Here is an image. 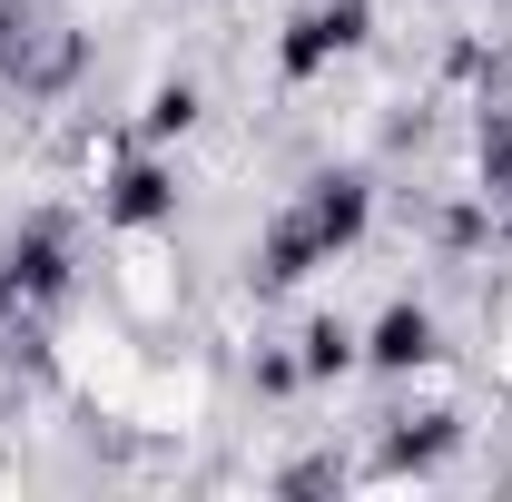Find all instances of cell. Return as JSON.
Masks as SVG:
<instances>
[{"mask_svg": "<svg viewBox=\"0 0 512 502\" xmlns=\"http://www.w3.org/2000/svg\"><path fill=\"white\" fill-rule=\"evenodd\" d=\"M109 217H119V227H148V217H168V178H158V168H128L119 197H109Z\"/></svg>", "mask_w": 512, "mask_h": 502, "instance_id": "cell-3", "label": "cell"}, {"mask_svg": "<svg viewBox=\"0 0 512 502\" xmlns=\"http://www.w3.org/2000/svg\"><path fill=\"white\" fill-rule=\"evenodd\" d=\"M355 30H365V10H355V0H335V10H306V20H296V40H286V69L306 79L325 50H355Z\"/></svg>", "mask_w": 512, "mask_h": 502, "instance_id": "cell-1", "label": "cell"}, {"mask_svg": "<svg viewBox=\"0 0 512 502\" xmlns=\"http://www.w3.org/2000/svg\"><path fill=\"white\" fill-rule=\"evenodd\" d=\"M424 355H434V325H424L414 306H394L375 325V365H424Z\"/></svg>", "mask_w": 512, "mask_h": 502, "instance_id": "cell-2", "label": "cell"}]
</instances>
